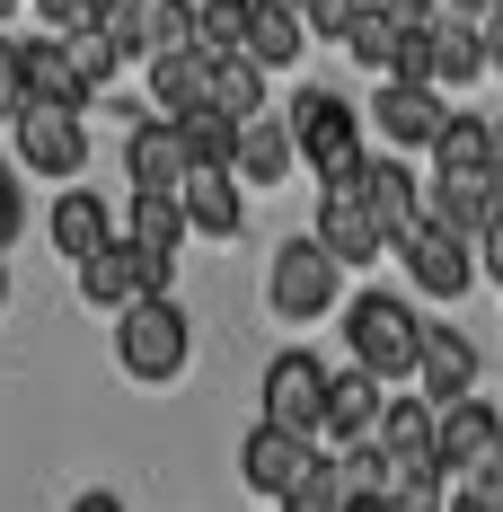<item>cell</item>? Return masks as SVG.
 I'll use <instances>...</instances> for the list:
<instances>
[{
    "mask_svg": "<svg viewBox=\"0 0 503 512\" xmlns=\"http://www.w3.org/2000/svg\"><path fill=\"white\" fill-rule=\"evenodd\" d=\"M380 9H389V18H406V27H433L451 0H380Z\"/></svg>",
    "mask_w": 503,
    "mask_h": 512,
    "instance_id": "cell-37",
    "label": "cell"
},
{
    "mask_svg": "<svg viewBox=\"0 0 503 512\" xmlns=\"http://www.w3.org/2000/svg\"><path fill=\"white\" fill-rule=\"evenodd\" d=\"M71 512H124V495H106V486H98V495H80Z\"/></svg>",
    "mask_w": 503,
    "mask_h": 512,
    "instance_id": "cell-40",
    "label": "cell"
},
{
    "mask_svg": "<svg viewBox=\"0 0 503 512\" xmlns=\"http://www.w3.org/2000/svg\"><path fill=\"white\" fill-rule=\"evenodd\" d=\"M486 80V36H477V18H433V89L459 98V89H477Z\"/></svg>",
    "mask_w": 503,
    "mask_h": 512,
    "instance_id": "cell-21",
    "label": "cell"
},
{
    "mask_svg": "<svg viewBox=\"0 0 503 512\" xmlns=\"http://www.w3.org/2000/svg\"><path fill=\"white\" fill-rule=\"evenodd\" d=\"M380 415H389V389L371 380V371H336L327 380V451H353V442H371L380 433Z\"/></svg>",
    "mask_w": 503,
    "mask_h": 512,
    "instance_id": "cell-16",
    "label": "cell"
},
{
    "mask_svg": "<svg viewBox=\"0 0 503 512\" xmlns=\"http://www.w3.org/2000/svg\"><path fill=\"white\" fill-rule=\"evenodd\" d=\"M371 124H380V142L389 151H433L442 133H451V98L442 89H424V80H380V98H371Z\"/></svg>",
    "mask_w": 503,
    "mask_h": 512,
    "instance_id": "cell-9",
    "label": "cell"
},
{
    "mask_svg": "<svg viewBox=\"0 0 503 512\" xmlns=\"http://www.w3.org/2000/svg\"><path fill=\"white\" fill-rule=\"evenodd\" d=\"M195 9H203V0H195Z\"/></svg>",
    "mask_w": 503,
    "mask_h": 512,
    "instance_id": "cell-44",
    "label": "cell"
},
{
    "mask_svg": "<svg viewBox=\"0 0 503 512\" xmlns=\"http://www.w3.org/2000/svg\"><path fill=\"white\" fill-rule=\"evenodd\" d=\"M186 168H195V151H186V124L142 115V124L124 133V177H133V195H177V186H186Z\"/></svg>",
    "mask_w": 503,
    "mask_h": 512,
    "instance_id": "cell-12",
    "label": "cell"
},
{
    "mask_svg": "<svg viewBox=\"0 0 503 512\" xmlns=\"http://www.w3.org/2000/svg\"><path fill=\"white\" fill-rule=\"evenodd\" d=\"M477 274H495V283H503V221H486V239H477Z\"/></svg>",
    "mask_w": 503,
    "mask_h": 512,
    "instance_id": "cell-38",
    "label": "cell"
},
{
    "mask_svg": "<svg viewBox=\"0 0 503 512\" xmlns=\"http://www.w3.org/2000/svg\"><path fill=\"white\" fill-rule=\"evenodd\" d=\"M27 45H0V124H18L27 115Z\"/></svg>",
    "mask_w": 503,
    "mask_h": 512,
    "instance_id": "cell-34",
    "label": "cell"
},
{
    "mask_svg": "<svg viewBox=\"0 0 503 512\" xmlns=\"http://www.w3.org/2000/svg\"><path fill=\"white\" fill-rule=\"evenodd\" d=\"M327 362L309 354V345H283V354L265 362V389H256V407L265 424H283V433H301V442H327Z\"/></svg>",
    "mask_w": 503,
    "mask_h": 512,
    "instance_id": "cell-4",
    "label": "cell"
},
{
    "mask_svg": "<svg viewBox=\"0 0 503 512\" xmlns=\"http://www.w3.org/2000/svg\"><path fill=\"white\" fill-rule=\"evenodd\" d=\"M27 98H36V106H62V115H80V106L98 98L89 71H80V53H71V36H62V45H45V36L27 45Z\"/></svg>",
    "mask_w": 503,
    "mask_h": 512,
    "instance_id": "cell-20",
    "label": "cell"
},
{
    "mask_svg": "<svg viewBox=\"0 0 503 512\" xmlns=\"http://www.w3.org/2000/svg\"><path fill=\"white\" fill-rule=\"evenodd\" d=\"M283 124H292L301 159L318 168V186H336V177H362V159H371V151H362V115H353L336 89H301Z\"/></svg>",
    "mask_w": 503,
    "mask_h": 512,
    "instance_id": "cell-2",
    "label": "cell"
},
{
    "mask_svg": "<svg viewBox=\"0 0 503 512\" xmlns=\"http://www.w3.org/2000/svg\"><path fill=\"white\" fill-rule=\"evenodd\" d=\"M168 274H177V256L142 248V239H115V248H98L89 265H80V301L124 318L133 301H168Z\"/></svg>",
    "mask_w": 503,
    "mask_h": 512,
    "instance_id": "cell-5",
    "label": "cell"
},
{
    "mask_svg": "<svg viewBox=\"0 0 503 512\" xmlns=\"http://www.w3.org/2000/svg\"><path fill=\"white\" fill-rule=\"evenodd\" d=\"M477 345H468V327H424V362H415V398H433V407H459V398H477Z\"/></svg>",
    "mask_w": 503,
    "mask_h": 512,
    "instance_id": "cell-14",
    "label": "cell"
},
{
    "mask_svg": "<svg viewBox=\"0 0 503 512\" xmlns=\"http://www.w3.org/2000/svg\"><path fill=\"white\" fill-rule=\"evenodd\" d=\"M495 168H503V115H495Z\"/></svg>",
    "mask_w": 503,
    "mask_h": 512,
    "instance_id": "cell-42",
    "label": "cell"
},
{
    "mask_svg": "<svg viewBox=\"0 0 503 512\" xmlns=\"http://www.w3.org/2000/svg\"><path fill=\"white\" fill-rule=\"evenodd\" d=\"M186 151H195V168H239V124L230 115H186Z\"/></svg>",
    "mask_w": 503,
    "mask_h": 512,
    "instance_id": "cell-31",
    "label": "cell"
},
{
    "mask_svg": "<svg viewBox=\"0 0 503 512\" xmlns=\"http://www.w3.org/2000/svg\"><path fill=\"white\" fill-rule=\"evenodd\" d=\"M151 98H159L168 124L203 115V106H212V62H203L195 45H186V53H159V62H151Z\"/></svg>",
    "mask_w": 503,
    "mask_h": 512,
    "instance_id": "cell-22",
    "label": "cell"
},
{
    "mask_svg": "<svg viewBox=\"0 0 503 512\" xmlns=\"http://www.w3.org/2000/svg\"><path fill=\"white\" fill-rule=\"evenodd\" d=\"M212 115H230L239 133L265 115V71H256L248 53H239V62H212Z\"/></svg>",
    "mask_w": 503,
    "mask_h": 512,
    "instance_id": "cell-29",
    "label": "cell"
},
{
    "mask_svg": "<svg viewBox=\"0 0 503 512\" xmlns=\"http://www.w3.org/2000/svg\"><path fill=\"white\" fill-rule=\"evenodd\" d=\"M477 36H486V71H503V0L477 18Z\"/></svg>",
    "mask_w": 503,
    "mask_h": 512,
    "instance_id": "cell-39",
    "label": "cell"
},
{
    "mask_svg": "<svg viewBox=\"0 0 503 512\" xmlns=\"http://www.w3.org/2000/svg\"><path fill=\"white\" fill-rule=\"evenodd\" d=\"M398 256H406V274H415V292H433V301H459L477 283V248L451 239V230H433V221H415L398 239Z\"/></svg>",
    "mask_w": 503,
    "mask_h": 512,
    "instance_id": "cell-13",
    "label": "cell"
},
{
    "mask_svg": "<svg viewBox=\"0 0 503 512\" xmlns=\"http://www.w3.org/2000/svg\"><path fill=\"white\" fill-rule=\"evenodd\" d=\"M124 239H142V248L177 256V248H186V204H177V195H133V221H124Z\"/></svg>",
    "mask_w": 503,
    "mask_h": 512,
    "instance_id": "cell-30",
    "label": "cell"
},
{
    "mask_svg": "<svg viewBox=\"0 0 503 512\" xmlns=\"http://www.w3.org/2000/svg\"><path fill=\"white\" fill-rule=\"evenodd\" d=\"M362 195H371V212H380V230H389V248H398L406 230L424 221V186H415V168H406L398 151L362 159Z\"/></svg>",
    "mask_w": 503,
    "mask_h": 512,
    "instance_id": "cell-19",
    "label": "cell"
},
{
    "mask_svg": "<svg viewBox=\"0 0 503 512\" xmlns=\"http://www.w3.org/2000/svg\"><path fill=\"white\" fill-rule=\"evenodd\" d=\"M0 301H9V265H0Z\"/></svg>",
    "mask_w": 503,
    "mask_h": 512,
    "instance_id": "cell-43",
    "label": "cell"
},
{
    "mask_svg": "<svg viewBox=\"0 0 503 512\" xmlns=\"http://www.w3.org/2000/svg\"><path fill=\"white\" fill-rule=\"evenodd\" d=\"M424 221L477 248V239H486V221H495V195H486V177H477V186H451V177H433V186H424Z\"/></svg>",
    "mask_w": 503,
    "mask_h": 512,
    "instance_id": "cell-25",
    "label": "cell"
},
{
    "mask_svg": "<svg viewBox=\"0 0 503 512\" xmlns=\"http://www.w3.org/2000/svg\"><path fill=\"white\" fill-rule=\"evenodd\" d=\"M177 204H186V230H203V239H239V221H248V195L230 168H186Z\"/></svg>",
    "mask_w": 503,
    "mask_h": 512,
    "instance_id": "cell-18",
    "label": "cell"
},
{
    "mask_svg": "<svg viewBox=\"0 0 503 512\" xmlns=\"http://www.w3.org/2000/svg\"><path fill=\"white\" fill-rule=\"evenodd\" d=\"M433 460H442V486H468L503 460V415L486 398H459V407H433Z\"/></svg>",
    "mask_w": 503,
    "mask_h": 512,
    "instance_id": "cell-7",
    "label": "cell"
},
{
    "mask_svg": "<svg viewBox=\"0 0 503 512\" xmlns=\"http://www.w3.org/2000/svg\"><path fill=\"white\" fill-rule=\"evenodd\" d=\"M18 230H27V195H18V168L0 159V248H9Z\"/></svg>",
    "mask_w": 503,
    "mask_h": 512,
    "instance_id": "cell-35",
    "label": "cell"
},
{
    "mask_svg": "<svg viewBox=\"0 0 503 512\" xmlns=\"http://www.w3.org/2000/svg\"><path fill=\"white\" fill-rule=\"evenodd\" d=\"M318 460H327L318 442L283 433V424H265V415H256V433L239 442V477H248V495H265V504H283V495H292V486H301Z\"/></svg>",
    "mask_w": 503,
    "mask_h": 512,
    "instance_id": "cell-10",
    "label": "cell"
},
{
    "mask_svg": "<svg viewBox=\"0 0 503 512\" xmlns=\"http://www.w3.org/2000/svg\"><path fill=\"white\" fill-rule=\"evenodd\" d=\"M301 9H283V0H256V18H248V62L256 71H283L292 53H301Z\"/></svg>",
    "mask_w": 503,
    "mask_h": 512,
    "instance_id": "cell-26",
    "label": "cell"
},
{
    "mask_svg": "<svg viewBox=\"0 0 503 512\" xmlns=\"http://www.w3.org/2000/svg\"><path fill=\"white\" fill-rule=\"evenodd\" d=\"M45 239H53L62 256H71V265H89V256H98V248H115L124 230H115V212H106V195H89V186H71V195H62V204L45 212Z\"/></svg>",
    "mask_w": 503,
    "mask_h": 512,
    "instance_id": "cell-17",
    "label": "cell"
},
{
    "mask_svg": "<svg viewBox=\"0 0 503 512\" xmlns=\"http://www.w3.org/2000/svg\"><path fill=\"white\" fill-rule=\"evenodd\" d=\"M309 239L336 256V265H380V256H389V230H380V212L362 195V177L318 186V230H309Z\"/></svg>",
    "mask_w": 503,
    "mask_h": 512,
    "instance_id": "cell-8",
    "label": "cell"
},
{
    "mask_svg": "<svg viewBox=\"0 0 503 512\" xmlns=\"http://www.w3.org/2000/svg\"><path fill=\"white\" fill-rule=\"evenodd\" d=\"M18 159H27L36 177H80V168H89V133H80V115H62V106H27V115H18Z\"/></svg>",
    "mask_w": 503,
    "mask_h": 512,
    "instance_id": "cell-15",
    "label": "cell"
},
{
    "mask_svg": "<svg viewBox=\"0 0 503 512\" xmlns=\"http://www.w3.org/2000/svg\"><path fill=\"white\" fill-rule=\"evenodd\" d=\"M362 9H371V0H309V9H301V27H309V36H327V45H345Z\"/></svg>",
    "mask_w": 503,
    "mask_h": 512,
    "instance_id": "cell-33",
    "label": "cell"
},
{
    "mask_svg": "<svg viewBox=\"0 0 503 512\" xmlns=\"http://www.w3.org/2000/svg\"><path fill=\"white\" fill-rule=\"evenodd\" d=\"M248 18H256V0H203L195 9V53L203 62H239L248 53Z\"/></svg>",
    "mask_w": 503,
    "mask_h": 512,
    "instance_id": "cell-28",
    "label": "cell"
},
{
    "mask_svg": "<svg viewBox=\"0 0 503 512\" xmlns=\"http://www.w3.org/2000/svg\"><path fill=\"white\" fill-rule=\"evenodd\" d=\"M345 354H353V371H371L380 389H406L415 362H424V318H415L398 292H362V301H345Z\"/></svg>",
    "mask_w": 503,
    "mask_h": 512,
    "instance_id": "cell-1",
    "label": "cell"
},
{
    "mask_svg": "<svg viewBox=\"0 0 503 512\" xmlns=\"http://www.w3.org/2000/svg\"><path fill=\"white\" fill-rule=\"evenodd\" d=\"M451 504V486H406V495H389V512H442Z\"/></svg>",
    "mask_w": 503,
    "mask_h": 512,
    "instance_id": "cell-36",
    "label": "cell"
},
{
    "mask_svg": "<svg viewBox=\"0 0 503 512\" xmlns=\"http://www.w3.org/2000/svg\"><path fill=\"white\" fill-rule=\"evenodd\" d=\"M274 512H345V477H336V451L309 468V477H301V486H292V495H283Z\"/></svg>",
    "mask_w": 503,
    "mask_h": 512,
    "instance_id": "cell-32",
    "label": "cell"
},
{
    "mask_svg": "<svg viewBox=\"0 0 503 512\" xmlns=\"http://www.w3.org/2000/svg\"><path fill=\"white\" fill-rule=\"evenodd\" d=\"M433 177H451V186L495 177V124L486 115H451V133L433 142Z\"/></svg>",
    "mask_w": 503,
    "mask_h": 512,
    "instance_id": "cell-23",
    "label": "cell"
},
{
    "mask_svg": "<svg viewBox=\"0 0 503 512\" xmlns=\"http://www.w3.org/2000/svg\"><path fill=\"white\" fill-rule=\"evenodd\" d=\"M98 36L115 53H151V62H159V53H186V45H195V0H124Z\"/></svg>",
    "mask_w": 503,
    "mask_h": 512,
    "instance_id": "cell-11",
    "label": "cell"
},
{
    "mask_svg": "<svg viewBox=\"0 0 503 512\" xmlns=\"http://www.w3.org/2000/svg\"><path fill=\"white\" fill-rule=\"evenodd\" d=\"M345 53L362 62V71H380V80H398V53H406V18H389L380 0L353 18V36H345Z\"/></svg>",
    "mask_w": 503,
    "mask_h": 512,
    "instance_id": "cell-27",
    "label": "cell"
},
{
    "mask_svg": "<svg viewBox=\"0 0 503 512\" xmlns=\"http://www.w3.org/2000/svg\"><path fill=\"white\" fill-rule=\"evenodd\" d=\"M195 354V318L177 301H133L115 318V362L133 371V380H177Z\"/></svg>",
    "mask_w": 503,
    "mask_h": 512,
    "instance_id": "cell-3",
    "label": "cell"
},
{
    "mask_svg": "<svg viewBox=\"0 0 503 512\" xmlns=\"http://www.w3.org/2000/svg\"><path fill=\"white\" fill-rule=\"evenodd\" d=\"M336 292H345V265L318 248V239H283V248H274V274H265L274 318H327Z\"/></svg>",
    "mask_w": 503,
    "mask_h": 512,
    "instance_id": "cell-6",
    "label": "cell"
},
{
    "mask_svg": "<svg viewBox=\"0 0 503 512\" xmlns=\"http://www.w3.org/2000/svg\"><path fill=\"white\" fill-rule=\"evenodd\" d=\"M486 9H495V0H451V18H486Z\"/></svg>",
    "mask_w": 503,
    "mask_h": 512,
    "instance_id": "cell-41",
    "label": "cell"
},
{
    "mask_svg": "<svg viewBox=\"0 0 503 512\" xmlns=\"http://www.w3.org/2000/svg\"><path fill=\"white\" fill-rule=\"evenodd\" d=\"M292 159H301L292 124H283V115H256L248 133H239V168H230V177H239V186H283Z\"/></svg>",
    "mask_w": 503,
    "mask_h": 512,
    "instance_id": "cell-24",
    "label": "cell"
}]
</instances>
